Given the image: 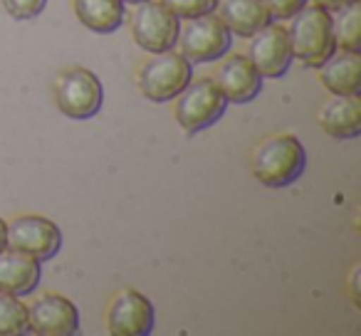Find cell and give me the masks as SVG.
I'll use <instances>...</instances> for the list:
<instances>
[{"instance_id":"d4e9b609","label":"cell","mask_w":361,"mask_h":336,"mask_svg":"<svg viewBox=\"0 0 361 336\" xmlns=\"http://www.w3.org/2000/svg\"><path fill=\"white\" fill-rule=\"evenodd\" d=\"M124 3H129V6H139V3H144V0H124Z\"/></svg>"},{"instance_id":"277c9868","label":"cell","mask_w":361,"mask_h":336,"mask_svg":"<svg viewBox=\"0 0 361 336\" xmlns=\"http://www.w3.org/2000/svg\"><path fill=\"white\" fill-rule=\"evenodd\" d=\"M231 40L233 32L226 27L221 15L206 13V15L183 20L176 47H178L180 55L186 57L191 65L193 62H216L228 55Z\"/></svg>"},{"instance_id":"8fae6325","label":"cell","mask_w":361,"mask_h":336,"mask_svg":"<svg viewBox=\"0 0 361 336\" xmlns=\"http://www.w3.org/2000/svg\"><path fill=\"white\" fill-rule=\"evenodd\" d=\"M30 331L40 336H72L80 331V311L62 294H42L27 306Z\"/></svg>"},{"instance_id":"52a82bcc","label":"cell","mask_w":361,"mask_h":336,"mask_svg":"<svg viewBox=\"0 0 361 336\" xmlns=\"http://www.w3.org/2000/svg\"><path fill=\"white\" fill-rule=\"evenodd\" d=\"M180 20L159 0H144L131 15V35L141 50L159 55L176 47Z\"/></svg>"},{"instance_id":"603a6c76","label":"cell","mask_w":361,"mask_h":336,"mask_svg":"<svg viewBox=\"0 0 361 336\" xmlns=\"http://www.w3.org/2000/svg\"><path fill=\"white\" fill-rule=\"evenodd\" d=\"M351 3H356V0H314V6H322L324 11H329V13L344 11V8L351 6Z\"/></svg>"},{"instance_id":"4fadbf2b","label":"cell","mask_w":361,"mask_h":336,"mask_svg":"<svg viewBox=\"0 0 361 336\" xmlns=\"http://www.w3.org/2000/svg\"><path fill=\"white\" fill-rule=\"evenodd\" d=\"M42 280V265L40 260L25 255L18 250L0 252V292L13 297H27L37 290Z\"/></svg>"},{"instance_id":"2e32d148","label":"cell","mask_w":361,"mask_h":336,"mask_svg":"<svg viewBox=\"0 0 361 336\" xmlns=\"http://www.w3.org/2000/svg\"><path fill=\"white\" fill-rule=\"evenodd\" d=\"M221 20L235 35L252 37L272 20V15L262 0H223Z\"/></svg>"},{"instance_id":"8992f818","label":"cell","mask_w":361,"mask_h":336,"mask_svg":"<svg viewBox=\"0 0 361 336\" xmlns=\"http://www.w3.org/2000/svg\"><path fill=\"white\" fill-rule=\"evenodd\" d=\"M55 99L60 111L70 119H92L102 109L104 87L94 72L85 67H72L57 77Z\"/></svg>"},{"instance_id":"5b68a950","label":"cell","mask_w":361,"mask_h":336,"mask_svg":"<svg viewBox=\"0 0 361 336\" xmlns=\"http://www.w3.org/2000/svg\"><path fill=\"white\" fill-rule=\"evenodd\" d=\"M193 67L180 52H159L151 60H146L139 70V87L146 99L164 104L183 92V87L191 82Z\"/></svg>"},{"instance_id":"ac0fdd59","label":"cell","mask_w":361,"mask_h":336,"mask_svg":"<svg viewBox=\"0 0 361 336\" xmlns=\"http://www.w3.org/2000/svg\"><path fill=\"white\" fill-rule=\"evenodd\" d=\"M331 32H334L336 50L344 52H361V6L359 0L346 6L344 11L331 18Z\"/></svg>"},{"instance_id":"5bb4252c","label":"cell","mask_w":361,"mask_h":336,"mask_svg":"<svg viewBox=\"0 0 361 336\" xmlns=\"http://www.w3.org/2000/svg\"><path fill=\"white\" fill-rule=\"evenodd\" d=\"M319 124L324 134L336 141L356 139L361 134V101L359 94H334L319 111Z\"/></svg>"},{"instance_id":"7402d4cb","label":"cell","mask_w":361,"mask_h":336,"mask_svg":"<svg viewBox=\"0 0 361 336\" xmlns=\"http://www.w3.org/2000/svg\"><path fill=\"white\" fill-rule=\"evenodd\" d=\"M262 3H265V8L270 11L272 20H290V18H295L310 0H262Z\"/></svg>"},{"instance_id":"d6986e66","label":"cell","mask_w":361,"mask_h":336,"mask_svg":"<svg viewBox=\"0 0 361 336\" xmlns=\"http://www.w3.org/2000/svg\"><path fill=\"white\" fill-rule=\"evenodd\" d=\"M27 331H30L27 306L20 301V297L0 292V336H20Z\"/></svg>"},{"instance_id":"9c48e42d","label":"cell","mask_w":361,"mask_h":336,"mask_svg":"<svg viewBox=\"0 0 361 336\" xmlns=\"http://www.w3.org/2000/svg\"><path fill=\"white\" fill-rule=\"evenodd\" d=\"M247 60L255 65V70L267 80H277L285 77L292 65V47L287 27L280 23L270 20L262 30H257L250 40V50H247Z\"/></svg>"},{"instance_id":"cb8c5ba5","label":"cell","mask_w":361,"mask_h":336,"mask_svg":"<svg viewBox=\"0 0 361 336\" xmlns=\"http://www.w3.org/2000/svg\"><path fill=\"white\" fill-rule=\"evenodd\" d=\"M8 247V223L0 218V252Z\"/></svg>"},{"instance_id":"7a4b0ae2","label":"cell","mask_w":361,"mask_h":336,"mask_svg":"<svg viewBox=\"0 0 361 336\" xmlns=\"http://www.w3.org/2000/svg\"><path fill=\"white\" fill-rule=\"evenodd\" d=\"M290 20L292 25L287 27V35H290L292 57H297L310 70H319L336 50L334 32H331V13L322 6L307 3Z\"/></svg>"},{"instance_id":"9a60e30c","label":"cell","mask_w":361,"mask_h":336,"mask_svg":"<svg viewBox=\"0 0 361 336\" xmlns=\"http://www.w3.org/2000/svg\"><path fill=\"white\" fill-rule=\"evenodd\" d=\"M319 80L331 94L351 97L361 89V57L359 52L334 50L319 67Z\"/></svg>"},{"instance_id":"e0dca14e","label":"cell","mask_w":361,"mask_h":336,"mask_svg":"<svg viewBox=\"0 0 361 336\" xmlns=\"http://www.w3.org/2000/svg\"><path fill=\"white\" fill-rule=\"evenodd\" d=\"M75 13L85 27L99 35L116 32L124 25V0H75Z\"/></svg>"},{"instance_id":"3957f363","label":"cell","mask_w":361,"mask_h":336,"mask_svg":"<svg viewBox=\"0 0 361 336\" xmlns=\"http://www.w3.org/2000/svg\"><path fill=\"white\" fill-rule=\"evenodd\" d=\"M226 109L228 99L221 87L213 82V77H203V80L188 82L183 92L176 97L173 116L186 134H198L221 121Z\"/></svg>"},{"instance_id":"7c38bea8","label":"cell","mask_w":361,"mask_h":336,"mask_svg":"<svg viewBox=\"0 0 361 336\" xmlns=\"http://www.w3.org/2000/svg\"><path fill=\"white\" fill-rule=\"evenodd\" d=\"M228 101L233 104H247L262 92V75L255 70L247 55H231L221 62L213 77Z\"/></svg>"},{"instance_id":"ba28073f","label":"cell","mask_w":361,"mask_h":336,"mask_svg":"<svg viewBox=\"0 0 361 336\" xmlns=\"http://www.w3.org/2000/svg\"><path fill=\"white\" fill-rule=\"evenodd\" d=\"M8 247L47 262L60 252L62 230L45 216H20L8 223Z\"/></svg>"},{"instance_id":"6da1fadb","label":"cell","mask_w":361,"mask_h":336,"mask_svg":"<svg viewBox=\"0 0 361 336\" xmlns=\"http://www.w3.org/2000/svg\"><path fill=\"white\" fill-rule=\"evenodd\" d=\"M252 176L267 188H287L302 178L307 168V151L292 134H277L255 149L250 161Z\"/></svg>"},{"instance_id":"30bf717a","label":"cell","mask_w":361,"mask_h":336,"mask_svg":"<svg viewBox=\"0 0 361 336\" xmlns=\"http://www.w3.org/2000/svg\"><path fill=\"white\" fill-rule=\"evenodd\" d=\"M154 304L136 290L119 292L106 309V331L111 336H149L154 331Z\"/></svg>"},{"instance_id":"44dd1931","label":"cell","mask_w":361,"mask_h":336,"mask_svg":"<svg viewBox=\"0 0 361 336\" xmlns=\"http://www.w3.org/2000/svg\"><path fill=\"white\" fill-rule=\"evenodd\" d=\"M47 0H3V8L16 20H32L45 11Z\"/></svg>"},{"instance_id":"ffe728a7","label":"cell","mask_w":361,"mask_h":336,"mask_svg":"<svg viewBox=\"0 0 361 336\" xmlns=\"http://www.w3.org/2000/svg\"><path fill=\"white\" fill-rule=\"evenodd\" d=\"M161 6H166L178 20H188V18H198L213 13L221 0H159Z\"/></svg>"}]
</instances>
